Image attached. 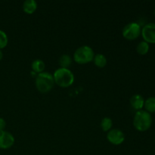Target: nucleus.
<instances>
[{
    "label": "nucleus",
    "instance_id": "2eb2a0df",
    "mask_svg": "<svg viewBox=\"0 0 155 155\" xmlns=\"http://www.w3.org/2000/svg\"><path fill=\"white\" fill-rule=\"evenodd\" d=\"M136 51L141 55H145L149 51V44L145 41L140 42L136 47Z\"/></svg>",
    "mask_w": 155,
    "mask_h": 155
},
{
    "label": "nucleus",
    "instance_id": "f8f14e48",
    "mask_svg": "<svg viewBox=\"0 0 155 155\" xmlns=\"http://www.w3.org/2000/svg\"><path fill=\"white\" fill-rule=\"evenodd\" d=\"M45 63H44L42 60H40V59H36V60H34L31 65L33 72L37 73L38 74L43 72L44 69H45Z\"/></svg>",
    "mask_w": 155,
    "mask_h": 155
},
{
    "label": "nucleus",
    "instance_id": "9b49d317",
    "mask_svg": "<svg viewBox=\"0 0 155 155\" xmlns=\"http://www.w3.org/2000/svg\"><path fill=\"white\" fill-rule=\"evenodd\" d=\"M94 63H95V66H97L99 68H103L106 66L107 64V58L105 56L102 54H95L94 57Z\"/></svg>",
    "mask_w": 155,
    "mask_h": 155
},
{
    "label": "nucleus",
    "instance_id": "9d476101",
    "mask_svg": "<svg viewBox=\"0 0 155 155\" xmlns=\"http://www.w3.org/2000/svg\"><path fill=\"white\" fill-rule=\"evenodd\" d=\"M37 8V3L34 0H27L23 4V10L26 14L32 15Z\"/></svg>",
    "mask_w": 155,
    "mask_h": 155
},
{
    "label": "nucleus",
    "instance_id": "dca6fc26",
    "mask_svg": "<svg viewBox=\"0 0 155 155\" xmlns=\"http://www.w3.org/2000/svg\"><path fill=\"white\" fill-rule=\"evenodd\" d=\"M112 126H113V122L112 120L109 117H104V119L101 120V127L103 131L107 132L111 129Z\"/></svg>",
    "mask_w": 155,
    "mask_h": 155
},
{
    "label": "nucleus",
    "instance_id": "6e6552de",
    "mask_svg": "<svg viewBox=\"0 0 155 155\" xmlns=\"http://www.w3.org/2000/svg\"><path fill=\"white\" fill-rule=\"evenodd\" d=\"M15 143V138L7 131H0V149H8Z\"/></svg>",
    "mask_w": 155,
    "mask_h": 155
},
{
    "label": "nucleus",
    "instance_id": "ddd939ff",
    "mask_svg": "<svg viewBox=\"0 0 155 155\" xmlns=\"http://www.w3.org/2000/svg\"><path fill=\"white\" fill-rule=\"evenodd\" d=\"M145 110L148 113H155V97H150L145 101Z\"/></svg>",
    "mask_w": 155,
    "mask_h": 155
},
{
    "label": "nucleus",
    "instance_id": "f3484780",
    "mask_svg": "<svg viewBox=\"0 0 155 155\" xmlns=\"http://www.w3.org/2000/svg\"><path fill=\"white\" fill-rule=\"evenodd\" d=\"M8 36L4 31L0 30V49L4 48L8 45Z\"/></svg>",
    "mask_w": 155,
    "mask_h": 155
},
{
    "label": "nucleus",
    "instance_id": "1a4fd4ad",
    "mask_svg": "<svg viewBox=\"0 0 155 155\" xmlns=\"http://www.w3.org/2000/svg\"><path fill=\"white\" fill-rule=\"evenodd\" d=\"M144 104H145V100L143 97L139 94L133 95L130 98V104L135 110H140L144 107Z\"/></svg>",
    "mask_w": 155,
    "mask_h": 155
},
{
    "label": "nucleus",
    "instance_id": "0eeeda50",
    "mask_svg": "<svg viewBox=\"0 0 155 155\" xmlns=\"http://www.w3.org/2000/svg\"><path fill=\"white\" fill-rule=\"evenodd\" d=\"M107 139L113 145H119L122 144L125 140V135L121 130L114 129L107 133Z\"/></svg>",
    "mask_w": 155,
    "mask_h": 155
},
{
    "label": "nucleus",
    "instance_id": "a211bd4d",
    "mask_svg": "<svg viewBox=\"0 0 155 155\" xmlns=\"http://www.w3.org/2000/svg\"><path fill=\"white\" fill-rule=\"evenodd\" d=\"M6 127V123L3 118L0 117V131H4Z\"/></svg>",
    "mask_w": 155,
    "mask_h": 155
},
{
    "label": "nucleus",
    "instance_id": "4468645a",
    "mask_svg": "<svg viewBox=\"0 0 155 155\" xmlns=\"http://www.w3.org/2000/svg\"><path fill=\"white\" fill-rule=\"evenodd\" d=\"M71 64H72V59H71V56H69L68 54H63L59 58V64L61 65V68L68 69Z\"/></svg>",
    "mask_w": 155,
    "mask_h": 155
},
{
    "label": "nucleus",
    "instance_id": "20e7f679",
    "mask_svg": "<svg viewBox=\"0 0 155 155\" xmlns=\"http://www.w3.org/2000/svg\"><path fill=\"white\" fill-rule=\"evenodd\" d=\"M95 54L91 47L83 45L76 50L74 54V60L80 64H85L92 61Z\"/></svg>",
    "mask_w": 155,
    "mask_h": 155
},
{
    "label": "nucleus",
    "instance_id": "423d86ee",
    "mask_svg": "<svg viewBox=\"0 0 155 155\" xmlns=\"http://www.w3.org/2000/svg\"><path fill=\"white\" fill-rule=\"evenodd\" d=\"M141 33L145 42L148 44H155V24L154 23L145 24L142 29Z\"/></svg>",
    "mask_w": 155,
    "mask_h": 155
},
{
    "label": "nucleus",
    "instance_id": "f257e3e1",
    "mask_svg": "<svg viewBox=\"0 0 155 155\" xmlns=\"http://www.w3.org/2000/svg\"><path fill=\"white\" fill-rule=\"evenodd\" d=\"M54 83L63 88L71 86L74 82V76L72 71L67 68H58L54 73Z\"/></svg>",
    "mask_w": 155,
    "mask_h": 155
},
{
    "label": "nucleus",
    "instance_id": "aec40b11",
    "mask_svg": "<svg viewBox=\"0 0 155 155\" xmlns=\"http://www.w3.org/2000/svg\"><path fill=\"white\" fill-rule=\"evenodd\" d=\"M154 16H155V8H154Z\"/></svg>",
    "mask_w": 155,
    "mask_h": 155
},
{
    "label": "nucleus",
    "instance_id": "39448f33",
    "mask_svg": "<svg viewBox=\"0 0 155 155\" xmlns=\"http://www.w3.org/2000/svg\"><path fill=\"white\" fill-rule=\"evenodd\" d=\"M141 27L139 24L132 22L124 27L123 30V36L128 40H134L141 34Z\"/></svg>",
    "mask_w": 155,
    "mask_h": 155
},
{
    "label": "nucleus",
    "instance_id": "f03ea898",
    "mask_svg": "<svg viewBox=\"0 0 155 155\" xmlns=\"http://www.w3.org/2000/svg\"><path fill=\"white\" fill-rule=\"evenodd\" d=\"M152 124L151 115L146 110H140L136 113L133 119L134 127L140 132H145L149 130Z\"/></svg>",
    "mask_w": 155,
    "mask_h": 155
},
{
    "label": "nucleus",
    "instance_id": "6ab92c4d",
    "mask_svg": "<svg viewBox=\"0 0 155 155\" xmlns=\"http://www.w3.org/2000/svg\"><path fill=\"white\" fill-rule=\"evenodd\" d=\"M2 58H3V53H2V50L0 49V61L2 59Z\"/></svg>",
    "mask_w": 155,
    "mask_h": 155
},
{
    "label": "nucleus",
    "instance_id": "7ed1b4c3",
    "mask_svg": "<svg viewBox=\"0 0 155 155\" xmlns=\"http://www.w3.org/2000/svg\"><path fill=\"white\" fill-rule=\"evenodd\" d=\"M54 85V77L48 72H42L37 75L36 78V86L38 91L42 93L50 92Z\"/></svg>",
    "mask_w": 155,
    "mask_h": 155
}]
</instances>
